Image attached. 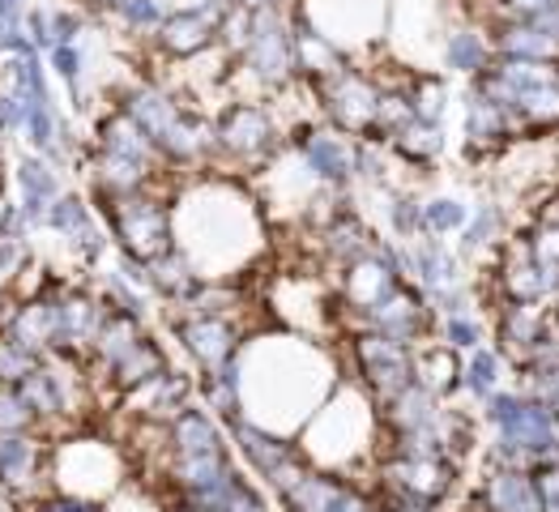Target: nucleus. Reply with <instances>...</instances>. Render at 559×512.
Wrapping results in <instances>:
<instances>
[{
    "label": "nucleus",
    "instance_id": "nucleus-16",
    "mask_svg": "<svg viewBox=\"0 0 559 512\" xmlns=\"http://www.w3.org/2000/svg\"><path fill=\"white\" fill-rule=\"evenodd\" d=\"M192 402H197V372L192 368H171V372L138 384L133 393H124L120 397V410L133 422H158V427H167L171 419H180V410H188Z\"/></svg>",
    "mask_w": 559,
    "mask_h": 512
},
{
    "label": "nucleus",
    "instance_id": "nucleus-18",
    "mask_svg": "<svg viewBox=\"0 0 559 512\" xmlns=\"http://www.w3.org/2000/svg\"><path fill=\"white\" fill-rule=\"evenodd\" d=\"M509 145H516V129L509 111L466 86L462 91V150H466V158L487 163Z\"/></svg>",
    "mask_w": 559,
    "mask_h": 512
},
{
    "label": "nucleus",
    "instance_id": "nucleus-23",
    "mask_svg": "<svg viewBox=\"0 0 559 512\" xmlns=\"http://www.w3.org/2000/svg\"><path fill=\"white\" fill-rule=\"evenodd\" d=\"M91 145L94 150H103V154H116V158H133V163H150V167H167V163L158 158L154 141L145 138V129H141L124 107H116V103H107V107L98 111Z\"/></svg>",
    "mask_w": 559,
    "mask_h": 512
},
{
    "label": "nucleus",
    "instance_id": "nucleus-29",
    "mask_svg": "<svg viewBox=\"0 0 559 512\" xmlns=\"http://www.w3.org/2000/svg\"><path fill=\"white\" fill-rule=\"evenodd\" d=\"M509 214H504V205L500 201H478L474 210H469V223H466V231L457 235L453 243H457V252L466 257V265L469 261H487L504 239H509Z\"/></svg>",
    "mask_w": 559,
    "mask_h": 512
},
{
    "label": "nucleus",
    "instance_id": "nucleus-25",
    "mask_svg": "<svg viewBox=\"0 0 559 512\" xmlns=\"http://www.w3.org/2000/svg\"><path fill=\"white\" fill-rule=\"evenodd\" d=\"M415 380L440 402H457V397H466V355L427 337L415 346Z\"/></svg>",
    "mask_w": 559,
    "mask_h": 512
},
{
    "label": "nucleus",
    "instance_id": "nucleus-22",
    "mask_svg": "<svg viewBox=\"0 0 559 512\" xmlns=\"http://www.w3.org/2000/svg\"><path fill=\"white\" fill-rule=\"evenodd\" d=\"M290 47H295V78L304 86H317L350 64V56L333 44L325 31H317L299 9H290Z\"/></svg>",
    "mask_w": 559,
    "mask_h": 512
},
{
    "label": "nucleus",
    "instance_id": "nucleus-11",
    "mask_svg": "<svg viewBox=\"0 0 559 512\" xmlns=\"http://www.w3.org/2000/svg\"><path fill=\"white\" fill-rule=\"evenodd\" d=\"M163 325L180 342L188 368L197 376H210L239 359L248 325L239 317H210V312H188V308H163Z\"/></svg>",
    "mask_w": 559,
    "mask_h": 512
},
{
    "label": "nucleus",
    "instance_id": "nucleus-28",
    "mask_svg": "<svg viewBox=\"0 0 559 512\" xmlns=\"http://www.w3.org/2000/svg\"><path fill=\"white\" fill-rule=\"evenodd\" d=\"M389 154H393V163H402L411 171H431L449 154V129L415 116L397 138L389 141Z\"/></svg>",
    "mask_w": 559,
    "mask_h": 512
},
{
    "label": "nucleus",
    "instance_id": "nucleus-14",
    "mask_svg": "<svg viewBox=\"0 0 559 512\" xmlns=\"http://www.w3.org/2000/svg\"><path fill=\"white\" fill-rule=\"evenodd\" d=\"M436 308H431V299L423 295L415 282H402V286H393L384 299H376L372 308H364V312H355V317H346V329H380V333H389V337H397V342H406V346H419L427 342L431 333H436Z\"/></svg>",
    "mask_w": 559,
    "mask_h": 512
},
{
    "label": "nucleus",
    "instance_id": "nucleus-19",
    "mask_svg": "<svg viewBox=\"0 0 559 512\" xmlns=\"http://www.w3.org/2000/svg\"><path fill=\"white\" fill-rule=\"evenodd\" d=\"M376 239H380V235H376L372 223L355 210V197H350L342 210H333L325 223L317 227V252H321V265H325V270H342V265H350V261L368 257Z\"/></svg>",
    "mask_w": 559,
    "mask_h": 512
},
{
    "label": "nucleus",
    "instance_id": "nucleus-5",
    "mask_svg": "<svg viewBox=\"0 0 559 512\" xmlns=\"http://www.w3.org/2000/svg\"><path fill=\"white\" fill-rule=\"evenodd\" d=\"M176 188H180V176L167 171L158 184L98 205V218L111 235V248L129 252L138 261H154V257L171 252L176 248Z\"/></svg>",
    "mask_w": 559,
    "mask_h": 512
},
{
    "label": "nucleus",
    "instance_id": "nucleus-32",
    "mask_svg": "<svg viewBox=\"0 0 559 512\" xmlns=\"http://www.w3.org/2000/svg\"><path fill=\"white\" fill-rule=\"evenodd\" d=\"M469 205L466 197L457 192H431L423 197V235H436V239H457L469 223Z\"/></svg>",
    "mask_w": 559,
    "mask_h": 512
},
{
    "label": "nucleus",
    "instance_id": "nucleus-27",
    "mask_svg": "<svg viewBox=\"0 0 559 512\" xmlns=\"http://www.w3.org/2000/svg\"><path fill=\"white\" fill-rule=\"evenodd\" d=\"M444 406H449V402H440L436 393H427L419 380H415V384H406L397 397H389V402L380 406V427H384V436L423 431V427H436V422H440Z\"/></svg>",
    "mask_w": 559,
    "mask_h": 512
},
{
    "label": "nucleus",
    "instance_id": "nucleus-1",
    "mask_svg": "<svg viewBox=\"0 0 559 512\" xmlns=\"http://www.w3.org/2000/svg\"><path fill=\"white\" fill-rule=\"evenodd\" d=\"M270 235V214L231 171H197L176 188V248L201 278H248Z\"/></svg>",
    "mask_w": 559,
    "mask_h": 512
},
{
    "label": "nucleus",
    "instance_id": "nucleus-38",
    "mask_svg": "<svg viewBox=\"0 0 559 512\" xmlns=\"http://www.w3.org/2000/svg\"><path fill=\"white\" fill-rule=\"evenodd\" d=\"M78 4H86L94 17H111V13H116V9H124L129 0H78Z\"/></svg>",
    "mask_w": 559,
    "mask_h": 512
},
{
    "label": "nucleus",
    "instance_id": "nucleus-34",
    "mask_svg": "<svg viewBox=\"0 0 559 512\" xmlns=\"http://www.w3.org/2000/svg\"><path fill=\"white\" fill-rule=\"evenodd\" d=\"M22 431H44V422L22 397V389L0 384V436H22Z\"/></svg>",
    "mask_w": 559,
    "mask_h": 512
},
{
    "label": "nucleus",
    "instance_id": "nucleus-37",
    "mask_svg": "<svg viewBox=\"0 0 559 512\" xmlns=\"http://www.w3.org/2000/svg\"><path fill=\"white\" fill-rule=\"evenodd\" d=\"M227 512H274V509L265 504V496H261L252 483H243V487L235 491V500H231V509Z\"/></svg>",
    "mask_w": 559,
    "mask_h": 512
},
{
    "label": "nucleus",
    "instance_id": "nucleus-31",
    "mask_svg": "<svg viewBox=\"0 0 559 512\" xmlns=\"http://www.w3.org/2000/svg\"><path fill=\"white\" fill-rule=\"evenodd\" d=\"M509 372H513V364L504 359V350H500L496 342H483L478 350H469L466 355V402L478 406L487 393L504 389V384H509Z\"/></svg>",
    "mask_w": 559,
    "mask_h": 512
},
{
    "label": "nucleus",
    "instance_id": "nucleus-36",
    "mask_svg": "<svg viewBox=\"0 0 559 512\" xmlns=\"http://www.w3.org/2000/svg\"><path fill=\"white\" fill-rule=\"evenodd\" d=\"M31 512H103L98 500H86V496H73V491H56V487H47L44 496H35Z\"/></svg>",
    "mask_w": 559,
    "mask_h": 512
},
{
    "label": "nucleus",
    "instance_id": "nucleus-10",
    "mask_svg": "<svg viewBox=\"0 0 559 512\" xmlns=\"http://www.w3.org/2000/svg\"><path fill=\"white\" fill-rule=\"evenodd\" d=\"M304 91H308L312 107L321 111V120L329 129H337L346 138H368L376 120V103H380V91H384V78L376 73V64L350 60L342 73H333L317 86H304Z\"/></svg>",
    "mask_w": 559,
    "mask_h": 512
},
{
    "label": "nucleus",
    "instance_id": "nucleus-4",
    "mask_svg": "<svg viewBox=\"0 0 559 512\" xmlns=\"http://www.w3.org/2000/svg\"><path fill=\"white\" fill-rule=\"evenodd\" d=\"M286 145V124L274 111V98L231 94L214 111V167L231 176H257Z\"/></svg>",
    "mask_w": 559,
    "mask_h": 512
},
{
    "label": "nucleus",
    "instance_id": "nucleus-3",
    "mask_svg": "<svg viewBox=\"0 0 559 512\" xmlns=\"http://www.w3.org/2000/svg\"><path fill=\"white\" fill-rule=\"evenodd\" d=\"M299 449L308 457V466L333 469V474H350V478H372V466L380 457V406L355 384V380H337L329 389V397L312 410V419L299 427Z\"/></svg>",
    "mask_w": 559,
    "mask_h": 512
},
{
    "label": "nucleus",
    "instance_id": "nucleus-9",
    "mask_svg": "<svg viewBox=\"0 0 559 512\" xmlns=\"http://www.w3.org/2000/svg\"><path fill=\"white\" fill-rule=\"evenodd\" d=\"M295 9L317 31H325L350 60L372 64L376 56L389 47L393 0H295Z\"/></svg>",
    "mask_w": 559,
    "mask_h": 512
},
{
    "label": "nucleus",
    "instance_id": "nucleus-2",
    "mask_svg": "<svg viewBox=\"0 0 559 512\" xmlns=\"http://www.w3.org/2000/svg\"><path fill=\"white\" fill-rule=\"evenodd\" d=\"M342 380V355L325 337H308L295 329L282 333H248L239 350V384L243 415L270 431L299 436L312 410Z\"/></svg>",
    "mask_w": 559,
    "mask_h": 512
},
{
    "label": "nucleus",
    "instance_id": "nucleus-20",
    "mask_svg": "<svg viewBox=\"0 0 559 512\" xmlns=\"http://www.w3.org/2000/svg\"><path fill=\"white\" fill-rule=\"evenodd\" d=\"M64 192V180H60V167L44 158V154H22L17 163H13V201H17V210H22V218L39 231L47 218V210H51V201Z\"/></svg>",
    "mask_w": 559,
    "mask_h": 512
},
{
    "label": "nucleus",
    "instance_id": "nucleus-12",
    "mask_svg": "<svg viewBox=\"0 0 559 512\" xmlns=\"http://www.w3.org/2000/svg\"><path fill=\"white\" fill-rule=\"evenodd\" d=\"M227 436H231L235 457L252 469L257 478H265L274 491H286L308 469V457H304V449H299L295 436L270 431V427H261V422L248 419V415L227 422Z\"/></svg>",
    "mask_w": 559,
    "mask_h": 512
},
{
    "label": "nucleus",
    "instance_id": "nucleus-35",
    "mask_svg": "<svg viewBox=\"0 0 559 512\" xmlns=\"http://www.w3.org/2000/svg\"><path fill=\"white\" fill-rule=\"evenodd\" d=\"M39 364H44V355H35L31 346H22L17 337H9V333L0 329V384H13V389H17Z\"/></svg>",
    "mask_w": 559,
    "mask_h": 512
},
{
    "label": "nucleus",
    "instance_id": "nucleus-26",
    "mask_svg": "<svg viewBox=\"0 0 559 512\" xmlns=\"http://www.w3.org/2000/svg\"><path fill=\"white\" fill-rule=\"evenodd\" d=\"M223 449H231L227 427L197 402L180 410V419L167 422V453L163 457H201V453H223Z\"/></svg>",
    "mask_w": 559,
    "mask_h": 512
},
{
    "label": "nucleus",
    "instance_id": "nucleus-40",
    "mask_svg": "<svg viewBox=\"0 0 559 512\" xmlns=\"http://www.w3.org/2000/svg\"><path fill=\"white\" fill-rule=\"evenodd\" d=\"M0 4H13V9H26L31 0H0Z\"/></svg>",
    "mask_w": 559,
    "mask_h": 512
},
{
    "label": "nucleus",
    "instance_id": "nucleus-6",
    "mask_svg": "<svg viewBox=\"0 0 559 512\" xmlns=\"http://www.w3.org/2000/svg\"><path fill=\"white\" fill-rule=\"evenodd\" d=\"M290 9H257L248 22V44L235 56L231 82H248L257 98H278L299 86L295 47H290Z\"/></svg>",
    "mask_w": 559,
    "mask_h": 512
},
{
    "label": "nucleus",
    "instance_id": "nucleus-21",
    "mask_svg": "<svg viewBox=\"0 0 559 512\" xmlns=\"http://www.w3.org/2000/svg\"><path fill=\"white\" fill-rule=\"evenodd\" d=\"M491 39H487V31H483V22H474V17H457V22H449L444 31H440V39H436V60H440V73H449V78H478L487 64H491Z\"/></svg>",
    "mask_w": 559,
    "mask_h": 512
},
{
    "label": "nucleus",
    "instance_id": "nucleus-33",
    "mask_svg": "<svg viewBox=\"0 0 559 512\" xmlns=\"http://www.w3.org/2000/svg\"><path fill=\"white\" fill-rule=\"evenodd\" d=\"M436 342H444V346H453L457 355H469V350H478L483 342H487V321H483V312L478 308H466V312H449V317H440L436 321V333H431Z\"/></svg>",
    "mask_w": 559,
    "mask_h": 512
},
{
    "label": "nucleus",
    "instance_id": "nucleus-15",
    "mask_svg": "<svg viewBox=\"0 0 559 512\" xmlns=\"http://www.w3.org/2000/svg\"><path fill=\"white\" fill-rule=\"evenodd\" d=\"M47 440L44 431H22V436H0V491L13 504H31L47 487Z\"/></svg>",
    "mask_w": 559,
    "mask_h": 512
},
{
    "label": "nucleus",
    "instance_id": "nucleus-24",
    "mask_svg": "<svg viewBox=\"0 0 559 512\" xmlns=\"http://www.w3.org/2000/svg\"><path fill=\"white\" fill-rule=\"evenodd\" d=\"M478 512H543V491L530 469L491 466L474 496Z\"/></svg>",
    "mask_w": 559,
    "mask_h": 512
},
{
    "label": "nucleus",
    "instance_id": "nucleus-8",
    "mask_svg": "<svg viewBox=\"0 0 559 512\" xmlns=\"http://www.w3.org/2000/svg\"><path fill=\"white\" fill-rule=\"evenodd\" d=\"M342 376L355 380L376 406L415 384V346L380 333V329H346L342 333Z\"/></svg>",
    "mask_w": 559,
    "mask_h": 512
},
{
    "label": "nucleus",
    "instance_id": "nucleus-17",
    "mask_svg": "<svg viewBox=\"0 0 559 512\" xmlns=\"http://www.w3.org/2000/svg\"><path fill=\"white\" fill-rule=\"evenodd\" d=\"M551 333V312L543 303H513V299H500L491 308V342L504 350V359L521 368L534 346Z\"/></svg>",
    "mask_w": 559,
    "mask_h": 512
},
{
    "label": "nucleus",
    "instance_id": "nucleus-30",
    "mask_svg": "<svg viewBox=\"0 0 559 512\" xmlns=\"http://www.w3.org/2000/svg\"><path fill=\"white\" fill-rule=\"evenodd\" d=\"M406 94L415 103V116L431 120V124H444L453 103L462 98L449 73H440V69H411V64H406Z\"/></svg>",
    "mask_w": 559,
    "mask_h": 512
},
{
    "label": "nucleus",
    "instance_id": "nucleus-7",
    "mask_svg": "<svg viewBox=\"0 0 559 512\" xmlns=\"http://www.w3.org/2000/svg\"><path fill=\"white\" fill-rule=\"evenodd\" d=\"M47 483L56 491H73L86 500H107L129 483L124 453L98 436H69L47 444Z\"/></svg>",
    "mask_w": 559,
    "mask_h": 512
},
{
    "label": "nucleus",
    "instance_id": "nucleus-13",
    "mask_svg": "<svg viewBox=\"0 0 559 512\" xmlns=\"http://www.w3.org/2000/svg\"><path fill=\"white\" fill-rule=\"evenodd\" d=\"M227 9H231V0H197V4L167 9V17H163L150 47L167 64H188V60L205 56L210 47H218V26H223Z\"/></svg>",
    "mask_w": 559,
    "mask_h": 512
},
{
    "label": "nucleus",
    "instance_id": "nucleus-39",
    "mask_svg": "<svg viewBox=\"0 0 559 512\" xmlns=\"http://www.w3.org/2000/svg\"><path fill=\"white\" fill-rule=\"evenodd\" d=\"M235 9H248V13H257V9H290L295 0H231Z\"/></svg>",
    "mask_w": 559,
    "mask_h": 512
}]
</instances>
